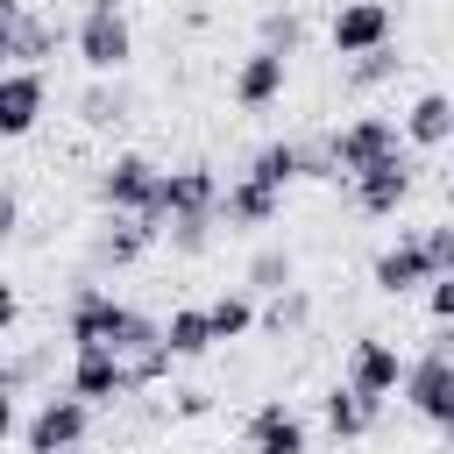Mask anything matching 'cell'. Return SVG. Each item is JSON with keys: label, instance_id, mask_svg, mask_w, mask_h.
<instances>
[{"label": "cell", "instance_id": "cell-3", "mask_svg": "<svg viewBox=\"0 0 454 454\" xmlns=\"http://www.w3.org/2000/svg\"><path fill=\"white\" fill-rule=\"evenodd\" d=\"M71 50H78V64H85L92 78H121L128 57H135V21H128V14L85 7V14L71 21Z\"/></svg>", "mask_w": 454, "mask_h": 454}, {"label": "cell", "instance_id": "cell-33", "mask_svg": "<svg viewBox=\"0 0 454 454\" xmlns=\"http://www.w3.org/2000/svg\"><path fill=\"white\" fill-rule=\"evenodd\" d=\"M21 7L28 0H0V71L14 64V21H21Z\"/></svg>", "mask_w": 454, "mask_h": 454}, {"label": "cell", "instance_id": "cell-14", "mask_svg": "<svg viewBox=\"0 0 454 454\" xmlns=\"http://www.w3.org/2000/svg\"><path fill=\"white\" fill-rule=\"evenodd\" d=\"M284 78H291V64H284V57H270V50H248V57L234 64L227 92H234V106L262 114V106H277V99H284Z\"/></svg>", "mask_w": 454, "mask_h": 454}, {"label": "cell", "instance_id": "cell-24", "mask_svg": "<svg viewBox=\"0 0 454 454\" xmlns=\"http://www.w3.org/2000/svg\"><path fill=\"white\" fill-rule=\"evenodd\" d=\"M255 50H270V57H298L305 50V14L298 7H262V21H255Z\"/></svg>", "mask_w": 454, "mask_h": 454}, {"label": "cell", "instance_id": "cell-25", "mask_svg": "<svg viewBox=\"0 0 454 454\" xmlns=\"http://www.w3.org/2000/svg\"><path fill=\"white\" fill-rule=\"evenodd\" d=\"M255 326L262 333H277V340H291V333H305L312 326V291L305 284H291V291H277L262 312H255Z\"/></svg>", "mask_w": 454, "mask_h": 454}, {"label": "cell", "instance_id": "cell-13", "mask_svg": "<svg viewBox=\"0 0 454 454\" xmlns=\"http://www.w3.org/2000/svg\"><path fill=\"white\" fill-rule=\"evenodd\" d=\"M78 404H121L128 397V369H121V355H106V348H71V383H64Z\"/></svg>", "mask_w": 454, "mask_h": 454}, {"label": "cell", "instance_id": "cell-37", "mask_svg": "<svg viewBox=\"0 0 454 454\" xmlns=\"http://www.w3.org/2000/svg\"><path fill=\"white\" fill-rule=\"evenodd\" d=\"M21 433V411H14V397H0V447Z\"/></svg>", "mask_w": 454, "mask_h": 454}, {"label": "cell", "instance_id": "cell-20", "mask_svg": "<svg viewBox=\"0 0 454 454\" xmlns=\"http://www.w3.org/2000/svg\"><path fill=\"white\" fill-rule=\"evenodd\" d=\"M149 248H156V227H149V220H135V213H106V234H99V262L128 270V262H142Z\"/></svg>", "mask_w": 454, "mask_h": 454}, {"label": "cell", "instance_id": "cell-30", "mask_svg": "<svg viewBox=\"0 0 454 454\" xmlns=\"http://www.w3.org/2000/svg\"><path fill=\"white\" fill-rule=\"evenodd\" d=\"M411 241H419V255H426V270H433V277H454V227H447V220L411 227Z\"/></svg>", "mask_w": 454, "mask_h": 454}, {"label": "cell", "instance_id": "cell-38", "mask_svg": "<svg viewBox=\"0 0 454 454\" xmlns=\"http://www.w3.org/2000/svg\"><path fill=\"white\" fill-rule=\"evenodd\" d=\"M71 7H78V14H85V7H99V14H128V0H71Z\"/></svg>", "mask_w": 454, "mask_h": 454}, {"label": "cell", "instance_id": "cell-2", "mask_svg": "<svg viewBox=\"0 0 454 454\" xmlns=\"http://www.w3.org/2000/svg\"><path fill=\"white\" fill-rule=\"evenodd\" d=\"M397 390H404V404L426 419V426H454V355H447V340H433L426 355H411L404 362V376H397Z\"/></svg>", "mask_w": 454, "mask_h": 454}, {"label": "cell", "instance_id": "cell-8", "mask_svg": "<svg viewBox=\"0 0 454 454\" xmlns=\"http://www.w3.org/2000/svg\"><path fill=\"white\" fill-rule=\"evenodd\" d=\"M390 35H397V7H390V0H340L333 21H326L333 57H369V50H383Z\"/></svg>", "mask_w": 454, "mask_h": 454}, {"label": "cell", "instance_id": "cell-15", "mask_svg": "<svg viewBox=\"0 0 454 454\" xmlns=\"http://www.w3.org/2000/svg\"><path fill=\"white\" fill-rule=\"evenodd\" d=\"M397 142L404 149H447L454 142V99L433 85V92H419L411 106H404V121H397Z\"/></svg>", "mask_w": 454, "mask_h": 454}, {"label": "cell", "instance_id": "cell-19", "mask_svg": "<svg viewBox=\"0 0 454 454\" xmlns=\"http://www.w3.org/2000/svg\"><path fill=\"white\" fill-rule=\"evenodd\" d=\"M376 411H383V404L355 397L348 383H333V390L319 397V419H326V433H333V440H369V433H376Z\"/></svg>", "mask_w": 454, "mask_h": 454}, {"label": "cell", "instance_id": "cell-6", "mask_svg": "<svg viewBox=\"0 0 454 454\" xmlns=\"http://www.w3.org/2000/svg\"><path fill=\"white\" fill-rule=\"evenodd\" d=\"M419 192V163L397 149V156H383V163H369V170H355L348 177V199H355V213H369V220H397L404 213V199Z\"/></svg>", "mask_w": 454, "mask_h": 454}, {"label": "cell", "instance_id": "cell-36", "mask_svg": "<svg viewBox=\"0 0 454 454\" xmlns=\"http://www.w3.org/2000/svg\"><path fill=\"white\" fill-rule=\"evenodd\" d=\"M14 227H21V199H14V192H7V184H0V241H7V234H14Z\"/></svg>", "mask_w": 454, "mask_h": 454}, {"label": "cell", "instance_id": "cell-28", "mask_svg": "<svg viewBox=\"0 0 454 454\" xmlns=\"http://www.w3.org/2000/svg\"><path fill=\"white\" fill-rule=\"evenodd\" d=\"M404 71V57H397V43H383V50H369V57H348V92H376V85H390Z\"/></svg>", "mask_w": 454, "mask_h": 454}, {"label": "cell", "instance_id": "cell-4", "mask_svg": "<svg viewBox=\"0 0 454 454\" xmlns=\"http://www.w3.org/2000/svg\"><path fill=\"white\" fill-rule=\"evenodd\" d=\"M397 149H404V142H397V121H390V114H355L348 128L326 135L333 184H348L355 170H369V163H383V156H397Z\"/></svg>", "mask_w": 454, "mask_h": 454}, {"label": "cell", "instance_id": "cell-16", "mask_svg": "<svg viewBox=\"0 0 454 454\" xmlns=\"http://www.w3.org/2000/svg\"><path fill=\"white\" fill-rule=\"evenodd\" d=\"M433 270H426V255H419V241H411V227H397V241L390 248H376V262H369V284L383 291V298H404V291H419Z\"/></svg>", "mask_w": 454, "mask_h": 454}, {"label": "cell", "instance_id": "cell-7", "mask_svg": "<svg viewBox=\"0 0 454 454\" xmlns=\"http://www.w3.org/2000/svg\"><path fill=\"white\" fill-rule=\"evenodd\" d=\"M213 206H220V170H213V163H177V170H156V199H149L156 234H163V220L213 213Z\"/></svg>", "mask_w": 454, "mask_h": 454}, {"label": "cell", "instance_id": "cell-32", "mask_svg": "<svg viewBox=\"0 0 454 454\" xmlns=\"http://www.w3.org/2000/svg\"><path fill=\"white\" fill-rule=\"evenodd\" d=\"M426 312H433V326L454 319V277H426Z\"/></svg>", "mask_w": 454, "mask_h": 454}, {"label": "cell", "instance_id": "cell-29", "mask_svg": "<svg viewBox=\"0 0 454 454\" xmlns=\"http://www.w3.org/2000/svg\"><path fill=\"white\" fill-rule=\"evenodd\" d=\"M213 227H220L213 213H184V220H163L156 241H170L177 255H206V248H213Z\"/></svg>", "mask_w": 454, "mask_h": 454}, {"label": "cell", "instance_id": "cell-26", "mask_svg": "<svg viewBox=\"0 0 454 454\" xmlns=\"http://www.w3.org/2000/svg\"><path fill=\"white\" fill-rule=\"evenodd\" d=\"M241 177H255V184H270V192H291V184H298V142H262V149L241 163Z\"/></svg>", "mask_w": 454, "mask_h": 454}, {"label": "cell", "instance_id": "cell-11", "mask_svg": "<svg viewBox=\"0 0 454 454\" xmlns=\"http://www.w3.org/2000/svg\"><path fill=\"white\" fill-rule=\"evenodd\" d=\"M50 114V78L43 71H0V142L35 135Z\"/></svg>", "mask_w": 454, "mask_h": 454}, {"label": "cell", "instance_id": "cell-17", "mask_svg": "<svg viewBox=\"0 0 454 454\" xmlns=\"http://www.w3.org/2000/svg\"><path fill=\"white\" fill-rule=\"evenodd\" d=\"M277 213H284V192H270V184H255V177L220 184V206H213V220H227V227H270Z\"/></svg>", "mask_w": 454, "mask_h": 454}, {"label": "cell", "instance_id": "cell-10", "mask_svg": "<svg viewBox=\"0 0 454 454\" xmlns=\"http://www.w3.org/2000/svg\"><path fill=\"white\" fill-rule=\"evenodd\" d=\"M397 376H404V355H397V340H383V333H362L355 348H348V390L355 397H369V404H383V397H397Z\"/></svg>", "mask_w": 454, "mask_h": 454}, {"label": "cell", "instance_id": "cell-35", "mask_svg": "<svg viewBox=\"0 0 454 454\" xmlns=\"http://www.w3.org/2000/svg\"><path fill=\"white\" fill-rule=\"evenodd\" d=\"M14 319H21V291H14V284H7V277H0V333H7V326H14Z\"/></svg>", "mask_w": 454, "mask_h": 454}, {"label": "cell", "instance_id": "cell-22", "mask_svg": "<svg viewBox=\"0 0 454 454\" xmlns=\"http://www.w3.org/2000/svg\"><path fill=\"white\" fill-rule=\"evenodd\" d=\"M291 284H298L291 248H255L248 270H241V298H277V291H291Z\"/></svg>", "mask_w": 454, "mask_h": 454}, {"label": "cell", "instance_id": "cell-23", "mask_svg": "<svg viewBox=\"0 0 454 454\" xmlns=\"http://www.w3.org/2000/svg\"><path fill=\"white\" fill-rule=\"evenodd\" d=\"M128 114H135V99H128L121 78H92V85L78 92V121H85V128H121Z\"/></svg>", "mask_w": 454, "mask_h": 454}, {"label": "cell", "instance_id": "cell-9", "mask_svg": "<svg viewBox=\"0 0 454 454\" xmlns=\"http://www.w3.org/2000/svg\"><path fill=\"white\" fill-rule=\"evenodd\" d=\"M156 170H163V163H149L142 149H121V156L99 170V206H106V213H135V220H149ZM149 227H156V220H149Z\"/></svg>", "mask_w": 454, "mask_h": 454}, {"label": "cell", "instance_id": "cell-18", "mask_svg": "<svg viewBox=\"0 0 454 454\" xmlns=\"http://www.w3.org/2000/svg\"><path fill=\"white\" fill-rule=\"evenodd\" d=\"M57 43H71V28H64L57 14L21 7V21H14V64H7V71H43V64L57 57Z\"/></svg>", "mask_w": 454, "mask_h": 454}, {"label": "cell", "instance_id": "cell-27", "mask_svg": "<svg viewBox=\"0 0 454 454\" xmlns=\"http://www.w3.org/2000/svg\"><path fill=\"white\" fill-rule=\"evenodd\" d=\"M206 333H213V348H220V340H248V333H255V298L220 291V298L206 305Z\"/></svg>", "mask_w": 454, "mask_h": 454}, {"label": "cell", "instance_id": "cell-31", "mask_svg": "<svg viewBox=\"0 0 454 454\" xmlns=\"http://www.w3.org/2000/svg\"><path fill=\"white\" fill-rule=\"evenodd\" d=\"M43 376V362L35 355H14V362H0V397H14V390H28Z\"/></svg>", "mask_w": 454, "mask_h": 454}, {"label": "cell", "instance_id": "cell-5", "mask_svg": "<svg viewBox=\"0 0 454 454\" xmlns=\"http://www.w3.org/2000/svg\"><path fill=\"white\" fill-rule=\"evenodd\" d=\"M92 433V404H78L71 390H50L28 419H21V447L28 454H78Z\"/></svg>", "mask_w": 454, "mask_h": 454}, {"label": "cell", "instance_id": "cell-21", "mask_svg": "<svg viewBox=\"0 0 454 454\" xmlns=\"http://www.w3.org/2000/svg\"><path fill=\"white\" fill-rule=\"evenodd\" d=\"M163 326V355L170 362H199V355H213V333H206V305H177L170 319H156Z\"/></svg>", "mask_w": 454, "mask_h": 454}, {"label": "cell", "instance_id": "cell-12", "mask_svg": "<svg viewBox=\"0 0 454 454\" xmlns=\"http://www.w3.org/2000/svg\"><path fill=\"white\" fill-rule=\"evenodd\" d=\"M248 454H312V426L284 404V397H262L255 411H248Z\"/></svg>", "mask_w": 454, "mask_h": 454}, {"label": "cell", "instance_id": "cell-34", "mask_svg": "<svg viewBox=\"0 0 454 454\" xmlns=\"http://www.w3.org/2000/svg\"><path fill=\"white\" fill-rule=\"evenodd\" d=\"M170 397H177V404H170L177 419H206V411H213V390H170Z\"/></svg>", "mask_w": 454, "mask_h": 454}, {"label": "cell", "instance_id": "cell-1", "mask_svg": "<svg viewBox=\"0 0 454 454\" xmlns=\"http://www.w3.org/2000/svg\"><path fill=\"white\" fill-rule=\"evenodd\" d=\"M64 340L71 348H106V355H142V348H156L163 340V326L149 319V312H135V305H121L114 291H99V284H78L71 291V305H64Z\"/></svg>", "mask_w": 454, "mask_h": 454}]
</instances>
